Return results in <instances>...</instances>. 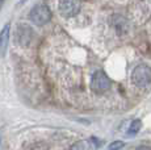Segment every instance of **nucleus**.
I'll return each mask as SVG.
<instances>
[{"instance_id": "1", "label": "nucleus", "mask_w": 151, "mask_h": 150, "mask_svg": "<svg viewBox=\"0 0 151 150\" xmlns=\"http://www.w3.org/2000/svg\"><path fill=\"white\" fill-rule=\"evenodd\" d=\"M29 19L33 24L42 27V25L47 24L51 19V12L50 8L45 4H37L32 8L30 13H29Z\"/></svg>"}, {"instance_id": "2", "label": "nucleus", "mask_w": 151, "mask_h": 150, "mask_svg": "<svg viewBox=\"0 0 151 150\" xmlns=\"http://www.w3.org/2000/svg\"><path fill=\"white\" fill-rule=\"evenodd\" d=\"M133 83L138 87H146L147 84L151 83V67L145 63L138 65L137 67L133 70L132 74Z\"/></svg>"}, {"instance_id": "3", "label": "nucleus", "mask_w": 151, "mask_h": 150, "mask_svg": "<svg viewBox=\"0 0 151 150\" xmlns=\"http://www.w3.org/2000/svg\"><path fill=\"white\" fill-rule=\"evenodd\" d=\"M110 79L108 78L104 71L97 70L96 73L92 75V80H91V87L96 94H104L110 88Z\"/></svg>"}, {"instance_id": "4", "label": "nucleus", "mask_w": 151, "mask_h": 150, "mask_svg": "<svg viewBox=\"0 0 151 150\" xmlns=\"http://www.w3.org/2000/svg\"><path fill=\"white\" fill-rule=\"evenodd\" d=\"M80 0H59L58 9L63 17H72L80 12Z\"/></svg>"}, {"instance_id": "5", "label": "nucleus", "mask_w": 151, "mask_h": 150, "mask_svg": "<svg viewBox=\"0 0 151 150\" xmlns=\"http://www.w3.org/2000/svg\"><path fill=\"white\" fill-rule=\"evenodd\" d=\"M9 29H11V24L4 25V28L0 32V56L4 57L5 51L8 49V41H9Z\"/></svg>"}, {"instance_id": "6", "label": "nucleus", "mask_w": 151, "mask_h": 150, "mask_svg": "<svg viewBox=\"0 0 151 150\" xmlns=\"http://www.w3.org/2000/svg\"><path fill=\"white\" fill-rule=\"evenodd\" d=\"M30 28L27 27V25H20V28H17V41L22 46H27L30 42Z\"/></svg>"}, {"instance_id": "7", "label": "nucleus", "mask_w": 151, "mask_h": 150, "mask_svg": "<svg viewBox=\"0 0 151 150\" xmlns=\"http://www.w3.org/2000/svg\"><path fill=\"white\" fill-rule=\"evenodd\" d=\"M91 141H88V140L76 141L75 144H72V145H71L70 150H89V149H91Z\"/></svg>"}, {"instance_id": "8", "label": "nucleus", "mask_w": 151, "mask_h": 150, "mask_svg": "<svg viewBox=\"0 0 151 150\" xmlns=\"http://www.w3.org/2000/svg\"><path fill=\"white\" fill-rule=\"evenodd\" d=\"M141 128H142V123H141V120H138V119H137V120L132 121V124H130L129 129H127V136H129V137H133V136H135L139 131H141Z\"/></svg>"}, {"instance_id": "9", "label": "nucleus", "mask_w": 151, "mask_h": 150, "mask_svg": "<svg viewBox=\"0 0 151 150\" xmlns=\"http://www.w3.org/2000/svg\"><path fill=\"white\" fill-rule=\"evenodd\" d=\"M124 145H125V144L122 142V141H114V142H112L109 145L108 150H121L124 148Z\"/></svg>"}, {"instance_id": "10", "label": "nucleus", "mask_w": 151, "mask_h": 150, "mask_svg": "<svg viewBox=\"0 0 151 150\" xmlns=\"http://www.w3.org/2000/svg\"><path fill=\"white\" fill-rule=\"evenodd\" d=\"M135 150H151V148H149V146H143V145H142V146H138V148L135 149Z\"/></svg>"}, {"instance_id": "11", "label": "nucleus", "mask_w": 151, "mask_h": 150, "mask_svg": "<svg viewBox=\"0 0 151 150\" xmlns=\"http://www.w3.org/2000/svg\"><path fill=\"white\" fill-rule=\"evenodd\" d=\"M3 4H4V0H0V9H1V7H3Z\"/></svg>"}]
</instances>
